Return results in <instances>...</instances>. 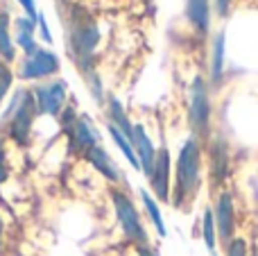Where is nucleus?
Masks as SVG:
<instances>
[{
    "instance_id": "obj_1",
    "label": "nucleus",
    "mask_w": 258,
    "mask_h": 256,
    "mask_svg": "<svg viewBox=\"0 0 258 256\" xmlns=\"http://www.w3.org/2000/svg\"><path fill=\"white\" fill-rule=\"evenodd\" d=\"M200 175H202V148L195 136L186 141L179 150L177 170H174V204L183 207V202L192 198L200 188Z\"/></svg>"
},
{
    "instance_id": "obj_2",
    "label": "nucleus",
    "mask_w": 258,
    "mask_h": 256,
    "mask_svg": "<svg viewBox=\"0 0 258 256\" xmlns=\"http://www.w3.org/2000/svg\"><path fill=\"white\" fill-rule=\"evenodd\" d=\"M98 41H100V30L95 25V21L82 7L73 9V27H71V36H68V48H71V54L77 61V66L84 73L91 71V57H93Z\"/></svg>"
},
{
    "instance_id": "obj_3",
    "label": "nucleus",
    "mask_w": 258,
    "mask_h": 256,
    "mask_svg": "<svg viewBox=\"0 0 258 256\" xmlns=\"http://www.w3.org/2000/svg\"><path fill=\"white\" fill-rule=\"evenodd\" d=\"M34 118H36V102L32 91H18L12 107H9V136L18 145H27Z\"/></svg>"
},
{
    "instance_id": "obj_4",
    "label": "nucleus",
    "mask_w": 258,
    "mask_h": 256,
    "mask_svg": "<svg viewBox=\"0 0 258 256\" xmlns=\"http://www.w3.org/2000/svg\"><path fill=\"white\" fill-rule=\"evenodd\" d=\"M188 120L197 136H209L211 130V100L209 86L202 77H195L190 84V104H188Z\"/></svg>"
},
{
    "instance_id": "obj_5",
    "label": "nucleus",
    "mask_w": 258,
    "mask_h": 256,
    "mask_svg": "<svg viewBox=\"0 0 258 256\" xmlns=\"http://www.w3.org/2000/svg\"><path fill=\"white\" fill-rule=\"evenodd\" d=\"M111 202H113V209H116V216H118V222H120L122 231L129 240H134L136 245H147V234H145V227L141 222V216H138L136 207L134 202L127 198L125 193L120 190H111Z\"/></svg>"
},
{
    "instance_id": "obj_6",
    "label": "nucleus",
    "mask_w": 258,
    "mask_h": 256,
    "mask_svg": "<svg viewBox=\"0 0 258 256\" xmlns=\"http://www.w3.org/2000/svg\"><path fill=\"white\" fill-rule=\"evenodd\" d=\"M32 95L36 102V113L59 116L63 111V102H66V82L54 80L48 84H39L32 91Z\"/></svg>"
},
{
    "instance_id": "obj_7",
    "label": "nucleus",
    "mask_w": 258,
    "mask_h": 256,
    "mask_svg": "<svg viewBox=\"0 0 258 256\" xmlns=\"http://www.w3.org/2000/svg\"><path fill=\"white\" fill-rule=\"evenodd\" d=\"M59 73V59L50 50L36 48L32 54H27L21 66V80H43V77L57 75Z\"/></svg>"
},
{
    "instance_id": "obj_8",
    "label": "nucleus",
    "mask_w": 258,
    "mask_h": 256,
    "mask_svg": "<svg viewBox=\"0 0 258 256\" xmlns=\"http://www.w3.org/2000/svg\"><path fill=\"white\" fill-rule=\"evenodd\" d=\"M213 218H215V229L222 243H231L233 240V231H236V209H233V198L231 193L222 190L218 195V202L213 209Z\"/></svg>"
},
{
    "instance_id": "obj_9",
    "label": "nucleus",
    "mask_w": 258,
    "mask_h": 256,
    "mask_svg": "<svg viewBox=\"0 0 258 256\" xmlns=\"http://www.w3.org/2000/svg\"><path fill=\"white\" fill-rule=\"evenodd\" d=\"M134 150H136L138 163H141V172L145 177H152L154 172V163H156V148L152 143V139L147 136L145 127L143 125H134V141H132Z\"/></svg>"
},
{
    "instance_id": "obj_10",
    "label": "nucleus",
    "mask_w": 258,
    "mask_h": 256,
    "mask_svg": "<svg viewBox=\"0 0 258 256\" xmlns=\"http://www.w3.org/2000/svg\"><path fill=\"white\" fill-rule=\"evenodd\" d=\"M150 184L154 195L161 202L170 200V152L168 148L156 150V163H154V172L150 177Z\"/></svg>"
},
{
    "instance_id": "obj_11",
    "label": "nucleus",
    "mask_w": 258,
    "mask_h": 256,
    "mask_svg": "<svg viewBox=\"0 0 258 256\" xmlns=\"http://www.w3.org/2000/svg\"><path fill=\"white\" fill-rule=\"evenodd\" d=\"M98 141H100L98 130H95V125L91 122V118H86V116L77 118V122L73 125V130H71V145H73V150L86 154L91 148H95V145H98Z\"/></svg>"
},
{
    "instance_id": "obj_12",
    "label": "nucleus",
    "mask_w": 258,
    "mask_h": 256,
    "mask_svg": "<svg viewBox=\"0 0 258 256\" xmlns=\"http://www.w3.org/2000/svg\"><path fill=\"white\" fill-rule=\"evenodd\" d=\"M229 172V148L224 139H215L211 145V175L215 184H222Z\"/></svg>"
},
{
    "instance_id": "obj_13",
    "label": "nucleus",
    "mask_w": 258,
    "mask_h": 256,
    "mask_svg": "<svg viewBox=\"0 0 258 256\" xmlns=\"http://www.w3.org/2000/svg\"><path fill=\"white\" fill-rule=\"evenodd\" d=\"M86 161H89L98 172H102L109 181H120V170H118L116 161H113L100 145H95V148H91L89 152H86Z\"/></svg>"
},
{
    "instance_id": "obj_14",
    "label": "nucleus",
    "mask_w": 258,
    "mask_h": 256,
    "mask_svg": "<svg viewBox=\"0 0 258 256\" xmlns=\"http://www.w3.org/2000/svg\"><path fill=\"white\" fill-rule=\"evenodd\" d=\"M186 16H188V21L195 25V30H200L202 34H204L211 23L209 0H186Z\"/></svg>"
},
{
    "instance_id": "obj_15",
    "label": "nucleus",
    "mask_w": 258,
    "mask_h": 256,
    "mask_svg": "<svg viewBox=\"0 0 258 256\" xmlns=\"http://www.w3.org/2000/svg\"><path fill=\"white\" fill-rule=\"evenodd\" d=\"M109 122H111L113 127H118V130L127 136L129 143H132V141H134V125L129 122V118L125 113V107H122L116 98L109 100Z\"/></svg>"
},
{
    "instance_id": "obj_16",
    "label": "nucleus",
    "mask_w": 258,
    "mask_h": 256,
    "mask_svg": "<svg viewBox=\"0 0 258 256\" xmlns=\"http://www.w3.org/2000/svg\"><path fill=\"white\" fill-rule=\"evenodd\" d=\"M34 21L30 18H18L16 21V41L27 54H32L36 50V43H34Z\"/></svg>"
},
{
    "instance_id": "obj_17",
    "label": "nucleus",
    "mask_w": 258,
    "mask_h": 256,
    "mask_svg": "<svg viewBox=\"0 0 258 256\" xmlns=\"http://www.w3.org/2000/svg\"><path fill=\"white\" fill-rule=\"evenodd\" d=\"M141 200H143V204H145V211H147V216H150L152 225H154L156 234L165 238L168 231H165V222H163V216H161V209H159V204H156V200L152 198L145 188H141Z\"/></svg>"
},
{
    "instance_id": "obj_18",
    "label": "nucleus",
    "mask_w": 258,
    "mask_h": 256,
    "mask_svg": "<svg viewBox=\"0 0 258 256\" xmlns=\"http://www.w3.org/2000/svg\"><path fill=\"white\" fill-rule=\"evenodd\" d=\"M222 71H224V34L220 32L215 36V45H213V61H211V82L220 84L222 80Z\"/></svg>"
},
{
    "instance_id": "obj_19",
    "label": "nucleus",
    "mask_w": 258,
    "mask_h": 256,
    "mask_svg": "<svg viewBox=\"0 0 258 256\" xmlns=\"http://www.w3.org/2000/svg\"><path fill=\"white\" fill-rule=\"evenodd\" d=\"M109 134H111L113 143L120 148V152L125 154V157L129 159V163H132V168H136V170H141V163H138V157H136V150H134V145L127 141V136L122 134L118 127H113L111 122H109Z\"/></svg>"
},
{
    "instance_id": "obj_20",
    "label": "nucleus",
    "mask_w": 258,
    "mask_h": 256,
    "mask_svg": "<svg viewBox=\"0 0 258 256\" xmlns=\"http://www.w3.org/2000/svg\"><path fill=\"white\" fill-rule=\"evenodd\" d=\"M0 54L5 59H14V43L9 36V16L7 12H0Z\"/></svg>"
},
{
    "instance_id": "obj_21",
    "label": "nucleus",
    "mask_w": 258,
    "mask_h": 256,
    "mask_svg": "<svg viewBox=\"0 0 258 256\" xmlns=\"http://www.w3.org/2000/svg\"><path fill=\"white\" fill-rule=\"evenodd\" d=\"M202 236H204L206 247L213 252L215 243H218V229H215V218H213V211H211V209H206L204 218H202Z\"/></svg>"
},
{
    "instance_id": "obj_22",
    "label": "nucleus",
    "mask_w": 258,
    "mask_h": 256,
    "mask_svg": "<svg viewBox=\"0 0 258 256\" xmlns=\"http://www.w3.org/2000/svg\"><path fill=\"white\" fill-rule=\"evenodd\" d=\"M12 71H9L7 66H5L3 61H0V102H3V98L7 95V91H9V86H12Z\"/></svg>"
},
{
    "instance_id": "obj_23",
    "label": "nucleus",
    "mask_w": 258,
    "mask_h": 256,
    "mask_svg": "<svg viewBox=\"0 0 258 256\" xmlns=\"http://www.w3.org/2000/svg\"><path fill=\"white\" fill-rule=\"evenodd\" d=\"M227 256H247V243L242 238H233L227 247Z\"/></svg>"
},
{
    "instance_id": "obj_24",
    "label": "nucleus",
    "mask_w": 258,
    "mask_h": 256,
    "mask_svg": "<svg viewBox=\"0 0 258 256\" xmlns=\"http://www.w3.org/2000/svg\"><path fill=\"white\" fill-rule=\"evenodd\" d=\"M75 122H77V113H75V109H73V107H66V109L61 111V127H63L66 132H71Z\"/></svg>"
},
{
    "instance_id": "obj_25",
    "label": "nucleus",
    "mask_w": 258,
    "mask_h": 256,
    "mask_svg": "<svg viewBox=\"0 0 258 256\" xmlns=\"http://www.w3.org/2000/svg\"><path fill=\"white\" fill-rule=\"evenodd\" d=\"M86 75H89V86H91V93L95 95V100H98V102H102V86H100V80H98V75H95V73H86Z\"/></svg>"
},
{
    "instance_id": "obj_26",
    "label": "nucleus",
    "mask_w": 258,
    "mask_h": 256,
    "mask_svg": "<svg viewBox=\"0 0 258 256\" xmlns=\"http://www.w3.org/2000/svg\"><path fill=\"white\" fill-rule=\"evenodd\" d=\"M18 3H21V7L25 9L30 21H36V18H39V14H36V9H34V0H18Z\"/></svg>"
},
{
    "instance_id": "obj_27",
    "label": "nucleus",
    "mask_w": 258,
    "mask_h": 256,
    "mask_svg": "<svg viewBox=\"0 0 258 256\" xmlns=\"http://www.w3.org/2000/svg\"><path fill=\"white\" fill-rule=\"evenodd\" d=\"M36 21H39V27H41V34H43V41H52V36H50V32H48V25H45V16L43 14H39V18H36Z\"/></svg>"
},
{
    "instance_id": "obj_28",
    "label": "nucleus",
    "mask_w": 258,
    "mask_h": 256,
    "mask_svg": "<svg viewBox=\"0 0 258 256\" xmlns=\"http://www.w3.org/2000/svg\"><path fill=\"white\" fill-rule=\"evenodd\" d=\"M7 179V159H5V150L0 148V184Z\"/></svg>"
},
{
    "instance_id": "obj_29",
    "label": "nucleus",
    "mask_w": 258,
    "mask_h": 256,
    "mask_svg": "<svg viewBox=\"0 0 258 256\" xmlns=\"http://www.w3.org/2000/svg\"><path fill=\"white\" fill-rule=\"evenodd\" d=\"M218 12H220V16H227L229 14V0H218Z\"/></svg>"
},
{
    "instance_id": "obj_30",
    "label": "nucleus",
    "mask_w": 258,
    "mask_h": 256,
    "mask_svg": "<svg viewBox=\"0 0 258 256\" xmlns=\"http://www.w3.org/2000/svg\"><path fill=\"white\" fill-rule=\"evenodd\" d=\"M141 256H159V254H156L150 245H143V247H141Z\"/></svg>"
},
{
    "instance_id": "obj_31",
    "label": "nucleus",
    "mask_w": 258,
    "mask_h": 256,
    "mask_svg": "<svg viewBox=\"0 0 258 256\" xmlns=\"http://www.w3.org/2000/svg\"><path fill=\"white\" fill-rule=\"evenodd\" d=\"M3 231L5 227H3V218H0V252H3Z\"/></svg>"
}]
</instances>
